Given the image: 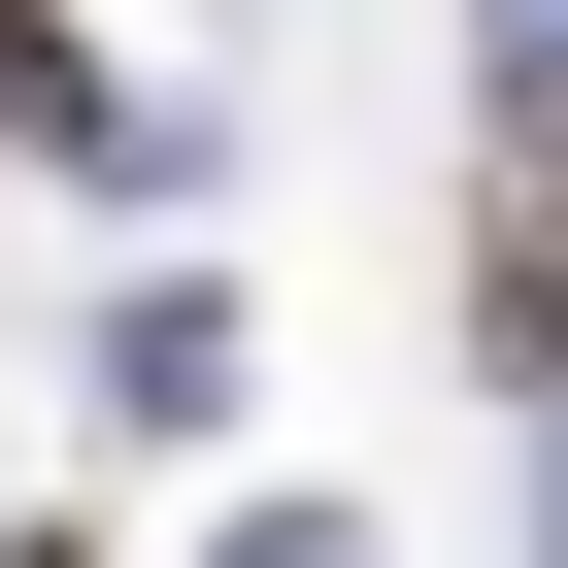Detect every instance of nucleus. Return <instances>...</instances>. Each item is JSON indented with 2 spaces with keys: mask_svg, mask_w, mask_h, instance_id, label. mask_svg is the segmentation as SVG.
I'll list each match as a JSON object with an SVG mask.
<instances>
[{
  "mask_svg": "<svg viewBox=\"0 0 568 568\" xmlns=\"http://www.w3.org/2000/svg\"><path fill=\"white\" fill-rule=\"evenodd\" d=\"M468 335L568 368V101H501V201H468Z\"/></svg>",
  "mask_w": 568,
  "mask_h": 568,
  "instance_id": "1",
  "label": "nucleus"
}]
</instances>
